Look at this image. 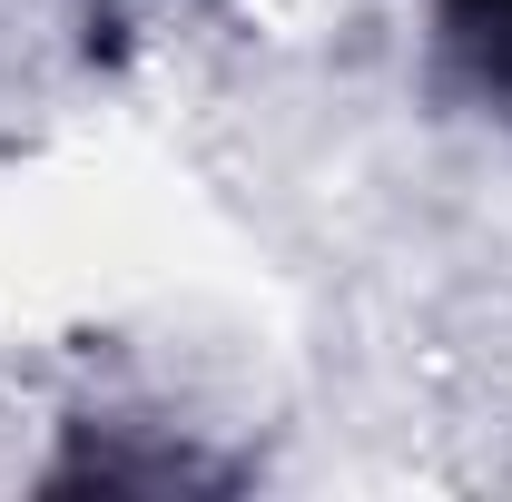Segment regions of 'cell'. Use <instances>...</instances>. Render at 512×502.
Here are the masks:
<instances>
[{
  "instance_id": "1",
  "label": "cell",
  "mask_w": 512,
  "mask_h": 502,
  "mask_svg": "<svg viewBox=\"0 0 512 502\" xmlns=\"http://www.w3.org/2000/svg\"><path fill=\"white\" fill-rule=\"evenodd\" d=\"M453 30H463V50L483 60V79L512 89V0H453Z\"/></svg>"
}]
</instances>
